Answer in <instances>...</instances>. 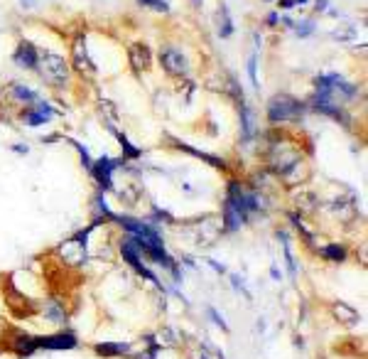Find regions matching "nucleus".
<instances>
[{
	"mask_svg": "<svg viewBox=\"0 0 368 359\" xmlns=\"http://www.w3.org/2000/svg\"><path fill=\"white\" fill-rule=\"evenodd\" d=\"M302 113V106L290 99V96H275L268 106V116L273 124H280V121H290V118H297Z\"/></svg>",
	"mask_w": 368,
	"mask_h": 359,
	"instance_id": "1",
	"label": "nucleus"
},
{
	"mask_svg": "<svg viewBox=\"0 0 368 359\" xmlns=\"http://www.w3.org/2000/svg\"><path fill=\"white\" fill-rule=\"evenodd\" d=\"M37 62H39V72H42V77H45L50 84H64V81H67L69 69L61 57L45 55L42 59H37Z\"/></svg>",
	"mask_w": 368,
	"mask_h": 359,
	"instance_id": "2",
	"label": "nucleus"
},
{
	"mask_svg": "<svg viewBox=\"0 0 368 359\" xmlns=\"http://www.w3.org/2000/svg\"><path fill=\"white\" fill-rule=\"evenodd\" d=\"M59 253L67 258L69 264H81L86 258V234L84 236H76L72 242H67L64 246L59 249Z\"/></svg>",
	"mask_w": 368,
	"mask_h": 359,
	"instance_id": "3",
	"label": "nucleus"
},
{
	"mask_svg": "<svg viewBox=\"0 0 368 359\" xmlns=\"http://www.w3.org/2000/svg\"><path fill=\"white\" fill-rule=\"evenodd\" d=\"M162 64H165V69L172 74H187V59L182 57V52L172 50V47H167V50H162Z\"/></svg>",
	"mask_w": 368,
	"mask_h": 359,
	"instance_id": "4",
	"label": "nucleus"
},
{
	"mask_svg": "<svg viewBox=\"0 0 368 359\" xmlns=\"http://www.w3.org/2000/svg\"><path fill=\"white\" fill-rule=\"evenodd\" d=\"M37 347H50V349H64V347H74L76 340H74L72 332H64V335H54V337H45V340H34Z\"/></svg>",
	"mask_w": 368,
	"mask_h": 359,
	"instance_id": "5",
	"label": "nucleus"
},
{
	"mask_svg": "<svg viewBox=\"0 0 368 359\" xmlns=\"http://www.w3.org/2000/svg\"><path fill=\"white\" fill-rule=\"evenodd\" d=\"M113 168H116V163H113V160H108V157H103V160H99V165H96V168H91V170H94L96 180H99L101 185L111 187V173H113Z\"/></svg>",
	"mask_w": 368,
	"mask_h": 359,
	"instance_id": "6",
	"label": "nucleus"
},
{
	"mask_svg": "<svg viewBox=\"0 0 368 359\" xmlns=\"http://www.w3.org/2000/svg\"><path fill=\"white\" fill-rule=\"evenodd\" d=\"M15 62L20 64V67H37V52L32 50V45L20 47L15 55Z\"/></svg>",
	"mask_w": 368,
	"mask_h": 359,
	"instance_id": "7",
	"label": "nucleus"
},
{
	"mask_svg": "<svg viewBox=\"0 0 368 359\" xmlns=\"http://www.w3.org/2000/svg\"><path fill=\"white\" fill-rule=\"evenodd\" d=\"M334 313H336V320H341V322H346V325H354V322L358 320V313L354 308H349V305H344V303H339L334 308Z\"/></svg>",
	"mask_w": 368,
	"mask_h": 359,
	"instance_id": "8",
	"label": "nucleus"
},
{
	"mask_svg": "<svg viewBox=\"0 0 368 359\" xmlns=\"http://www.w3.org/2000/svg\"><path fill=\"white\" fill-rule=\"evenodd\" d=\"M37 108H39L37 113H30V116H28L30 126H39V124H45V121H50V118H52V108L47 106V104H39Z\"/></svg>",
	"mask_w": 368,
	"mask_h": 359,
	"instance_id": "9",
	"label": "nucleus"
},
{
	"mask_svg": "<svg viewBox=\"0 0 368 359\" xmlns=\"http://www.w3.org/2000/svg\"><path fill=\"white\" fill-rule=\"evenodd\" d=\"M96 352L103 354V357H113V354H123L128 352V345H99Z\"/></svg>",
	"mask_w": 368,
	"mask_h": 359,
	"instance_id": "10",
	"label": "nucleus"
},
{
	"mask_svg": "<svg viewBox=\"0 0 368 359\" xmlns=\"http://www.w3.org/2000/svg\"><path fill=\"white\" fill-rule=\"evenodd\" d=\"M133 62L138 69H145L147 64H150V57H147V50L145 47H135L133 50Z\"/></svg>",
	"mask_w": 368,
	"mask_h": 359,
	"instance_id": "11",
	"label": "nucleus"
},
{
	"mask_svg": "<svg viewBox=\"0 0 368 359\" xmlns=\"http://www.w3.org/2000/svg\"><path fill=\"white\" fill-rule=\"evenodd\" d=\"M322 253L327 258H331V261H344V256H346V251L341 246H327Z\"/></svg>",
	"mask_w": 368,
	"mask_h": 359,
	"instance_id": "12",
	"label": "nucleus"
},
{
	"mask_svg": "<svg viewBox=\"0 0 368 359\" xmlns=\"http://www.w3.org/2000/svg\"><path fill=\"white\" fill-rule=\"evenodd\" d=\"M140 6H150V8H155L157 12H167L170 10V6L165 3V0H138Z\"/></svg>",
	"mask_w": 368,
	"mask_h": 359,
	"instance_id": "13",
	"label": "nucleus"
},
{
	"mask_svg": "<svg viewBox=\"0 0 368 359\" xmlns=\"http://www.w3.org/2000/svg\"><path fill=\"white\" fill-rule=\"evenodd\" d=\"M15 94H17V99H23V101H34V99H37V96L30 89H25V86H15Z\"/></svg>",
	"mask_w": 368,
	"mask_h": 359,
	"instance_id": "14",
	"label": "nucleus"
},
{
	"mask_svg": "<svg viewBox=\"0 0 368 359\" xmlns=\"http://www.w3.org/2000/svg\"><path fill=\"white\" fill-rule=\"evenodd\" d=\"M190 357H192V359H212V352H209L207 347H199L196 352H192Z\"/></svg>",
	"mask_w": 368,
	"mask_h": 359,
	"instance_id": "15",
	"label": "nucleus"
},
{
	"mask_svg": "<svg viewBox=\"0 0 368 359\" xmlns=\"http://www.w3.org/2000/svg\"><path fill=\"white\" fill-rule=\"evenodd\" d=\"M297 35H300V37H307V35H312V23L297 25Z\"/></svg>",
	"mask_w": 368,
	"mask_h": 359,
	"instance_id": "16",
	"label": "nucleus"
},
{
	"mask_svg": "<svg viewBox=\"0 0 368 359\" xmlns=\"http://www.w3.org/2000/svg\"><path fill=\"white\" fill-rule=\"evenodd\" d=\"M248 74H251V81L258 86V77H256V55L251 57V62H248Z\"/></svg>",
	"mask_w": 368,
	"mask_h": 359,
	"instance_id": "17",
	"label": "nucleus"
},
{
	"mask_svg": "<svg viewBox=\"0 0 368 359\" xmlns=\"http://www.w3.org/2000/svg\"><path fill=\"white\" fill-rule=\"evenodd\" d=\"M302 3H307V0H283L280 6H283V8H292V6H302Z\"/></svg>",
	"mask_w": 368,
	"mask_h": 359,
	"instance_id": "18",
	"label": "nucleus"
},
{
	"mask_svg": "<svg viewBox=\"0 0 368 359\" xmlns=\"http://www.w3.org/2000/svg\"><path fill=\"white\" fill-rule=\"evenodd\" d=\"M23 3H25V6H32V0H23Z\"/></svg>",
	"mask_w": 368,
	"mask_h": 359,
	"instance_id": "19",
	"label": "nucleus"
}]
</instances>
